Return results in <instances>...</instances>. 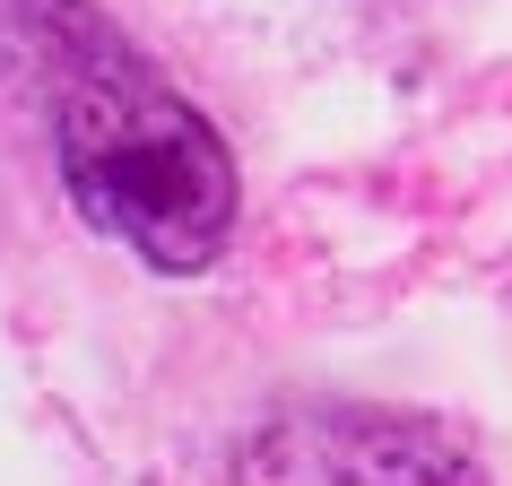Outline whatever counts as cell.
<instances>
[{"label": "cell", "mask_w": 512, "mask_h": 486, "mask_svg": "<svg viewBox=\"0 0 512 486\" xmlns=\"http://www.w3.org/2000/svg\"><path fill=\"white\" fill-rule=\"evenodd\" d=\"M27 44L70 209L148 270H209L243 209L217 122L87 0H35Z\"/></svg>", "instance_id": "1"}, {"label": "cell", "mask_w": 512, "mask_h": 486, "mask_svg": "<svg viewBox=\"0 0 512 486\" xmlns=\"http://www.w3.org/2000/svg\"><path fill=\"white\" fill-rule=\"evenodd\" d=\"M226 486H486V469L452 426L417 408L313 400L252 434Z\"/></svg>", "instance_id": "2"}]
</instances>
